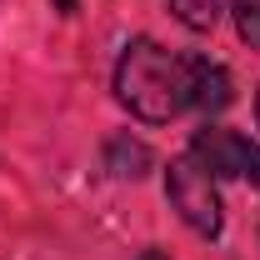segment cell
Here are the masks:
<instances>
[{
    "mask_svg": "<svg viewBox=\"0 0 260 260\" xmlns=\"http://www.w3.org/2000/svg\"><path fill=\"white\" fill-rule=\"evenodd\" d=\"M165 200H170V210H175L195 235H205V240H215L220 225H225L215 175H210V170H200L190 155H175V160L165 165Z\"/></svg>",
    "mask_w": 260,
    "mask_h": 260,
    "instance_id": "cell-2",
    "label": "cell"
},
{
    "mask_svg": "<svg viewBox=\"0 0 260 260\" xmlns=\"http://www.w3.org/2000/svg\"><path fill=\"white\" fill-rule=\"evenodd\" d=\"M150 165H155V150H150L145 140H135L130 130H120V135L105 140V170H110L115 180H140Z\"/></svg>",
    "mask_w": 260,
    "mask_h": 260,
    "instance_id": "cell-4",
    "label": "cell"
},
{
    "mask_svg": "<svg viewBox=\"0 0 260 260\" xmlns=\"http://www.w3.org/2000/svg\"><path fill=\"white\" fill-rule=\"evenodd\" d=\"M230 20H235V35L250 45V50H260V0H225Z\"/></svg>",
    "mask_w": 260,
    "mask_h": 260,
    "instance_id": "cell-7",
    "label": "cell"
},
{
    "mask_svg": "<svg viewBox=\"0 0 260 260\" xmlns=\"http://www.w3.org/2000/svg\"><path fill=\"white\" fill-rule=\"evenodd\" d=\"M165 5L185 30H215L220 20V0H165Z\"/></svg>",
    "mask_w": 260,
    "mask_h": 260,
    "instance_id": "cell-6",
    "label": "cell"
},
{
    "mask_svg": "<svg viewBox=\"0 0 260 260\" xmlns=\"http://www.w3.org/2000/svg\"><path fill=\"white\" fill-rule=\"evenodd\" d=\"M190 160L200 170H210L215 180H250V185H260V145H250L240 130H225V125L195 130Z\"/></svg>",
    "mask_w": 260,
    "mask_h": 260,
    "instance_id": "cell-3",
    "label": "cell"
},
{
    "mask_svg": "<svg viewBox=\"0 0 260 260\" xmlns=\"http://www.w3.org/2000/svg\"><path fill=\"white\" fill-rule=\"evenodd\" d=\"M255 120H260V85H255Z\"/></svg>",
    "mask_w": 260,
    "mask_h": 260,
    "instance_id": "cell-10",
    "label": "cell"
},
{
    "mask_svg": "<svg viewBox=\"0 0 260 260\" xmlns=\"http://www.w3.org/2000/svg\"><path fill=\"white\" fill-rule=\"evenodd\" d=\"M235 90H230V70L215 60H195V90H190V110H205V115H220Z\"/></svg>",
    "mask_w": 260,
    "mask_h": 260,
    "instance_id": "cell-5",
    "label": "cell"
},
{
    "mask_svg": "<svg viewBox=\"0 0 260 260\" xmlns=\"http://www.w3.org/2000/svg\"><path fill=\"white\" fill-rule=\"evenodd\" d=\"M195 55H175L155 40H130L115 65V100L145 125H170L190 110Z\"/></svg>",
    "mask_w": 260,
    "mask_h": 260,
    "instance_id": "cell-1",
    "label": "cell"
},
{
    "mask_svg": "<svg viewBox=\"0 0 260 260\" xmlns=\"http://www.w3.org/2000/svg\"><path fill=\"white\" fill-rule=\"evenodd\" d=\"M50 5H55L60 15H75V10H80V0H50Z\"/></svg>",
    "mask_w": 260,
    "mask_h": 260,
    "instance_id": "cell-8",
    "label": "cell"
},
{
    "mask_svg": "<svg viewBox=\"0 0 260 260\" xmlns=\"http://www.w3.org/2000/svg\"><path fill=\"white\" fill-rule=\"evenodd\" d=\"M140 260H170L165 250H140Z\"/></svg>",
    "mask_w": 260,
    "mask_h": 260,
    "instance_id": "cell-9",
    "label": "cell"
}]
</instances>
